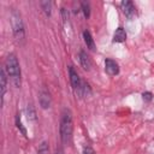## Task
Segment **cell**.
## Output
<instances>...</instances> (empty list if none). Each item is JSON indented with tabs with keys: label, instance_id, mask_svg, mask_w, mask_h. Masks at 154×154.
I'll return each mask as SVG.
<instances>
[{
	"label": "cell",
	"instance_id": "5b68a950",
	"mask_svg": "<svg viewBox=\"0 0 154 154\" xmlns=\"http://www.w3.org/2000/svg\"><path fill=\"white\" fill-rule=\"evenodd\" d=\"M69 76H70V82H71V85L75 90H79L81 88V78H79V75L77 73V71L73 69V66H69Z\"/></svg>",
	"mask_w": 154,
	"mask_h": 154
},
{
	"label": "cell",
	"instance_id": "4fadbf2b",
	"mask_svg": "<svg viewBox=\"0 0 154 154\" xmlns=\"http://www.w3.org/2000/svg\"><path fill=\"white\" fill-rule=\"evenodd\" d=\"M16 125H17L18 130H19L24 136H26V130H25V128H24V126H23V124H22L20 114H17V116H16Z\"/></svg>",
	"mask_w": 154,
	"mask_h": 154
},
{
	"label": "cell",
	"instance_id": "52a82bcc",
	"mask_svg": "<svg viewBox=\"0 0 154 154\" xmlns=\"http://www.w3.org/2000/svg\"><path fill=\"white\" fill-rule=\"evenodd\" d=\"M105 71L109 75V76H116L119 73V66L118 64L112 60V59H106L105 60Z\"/></svg>",
	"mask_w": 154,
	"mask_h": 154
},
{
	"label": "cell",
	"instance_id": "277c9868",
	"mask_svg": "<svg viewBox=\"0 0 154 154\" xmlns=\"http://www.w3.org/2000/svg\"><path fill=\"white\" fill-rule=\"evenodd\" d=\"M122 6V10H123V13L125 14V17H128L129 19H132L136 14V10H135V6L131 1L129 0H125V1H122L120 4Z\"/></svg>",
	"mask_w": 154,
	"mask_h": 154
},
{
	"label": "cell",
	"instance_id": "7c38bea8",
	"mask_svg": "<svg viewBox=\"0 0 154 154\" xmlns=\"http://www.w3.org/2000/svg\"><path fill=\"white\" fill-rule=\"evenodd\" d=\"M81 8H82V11L84 13V17L85 18H89V16H90V5H89V2L81 1Z\"/></svg>",
	"mask_w": 154,
	"mask_h": 154
},
{
	"label": "cell",
	"instance_id": "2e32d148",
	"mask_svg": "<svg viewBox=\"0 0 154 154\" xmlns=\"http://www.w3.org/2000/svg\"><path fill=\"white\" fill-rule=\"evenodd\" d=\"M83 154H95V152H94V149H93L91 147L87 146V147H84V149H83Z\"/></svg>",
	"mask_w": 154,
	"mask_h": 154
},
{
	"label": "cell",
	"instance_id": "9a60e30c",
	"mask_svg": "<svg viewBox=\"0 0 154 154\" xmlns=\"http://www.w3.org/2000/svg\"><path fill=\"white\" fill-rule=\"evenodd\" d=\"M142 97H143L144 101H150V100L153 99V94H152L150 91H144V93L142 94Z\"/></svg>",
	"mask_w": 154,
	"mask_h": 154
},
{
	"label": "cell",
	"instance_id": "e0dca14e",
	"mask_svg": "<svg viewBox=\"0 0 154 154\" xmlns=\"http://www.w3.org/2000/svg\"><path fill=\"white\" fill-rule=\"evenodd\" d=\"M55 154H64L63 148H61V147H57V149H55Z\"/></svg>",
	"mask_w": 154,
	"mask_h": 154
},
{
	"label": "cell",
	"instance_id": "30bf717a",
	"mask_svg": "<svg viewBox=\"0 0 154 154\" xmlns=\"http://www.w3.org/2000/svg\"><path fill=\"white\" fill-rule=\"evenodd\" d=\"M125 40H126V32L122 26H119L113 34V42L119 43V42H124Z\"/></svg>",
	"mask_w": 154,
	"mask_h": 154
},
{
	"label": "cell",
	"instance_id": "8fae6325",
	"mask_svg": "<svg viewBox=\"0 0 154 154\" xmlns=\"http://www.w3.org/2000/svg\"><path fill=\"white\" fill-rule=\"evenodd\" d=\"M83 38H84V42L87 45V47L90 49V51H95V43H94V40L90 35V32L88 30H84L83 31Z\"/></svg>",
	"mask_w": 154,
	"mask_h": 154
},
{
	"label": "cell",
	"instance_id": "5bb4252c",
	"mask_svg": "<svg viewBox=\"0 0 154 154\" xmlns=\"http://www.w3.org/2000/svg\"><path fill=\"white\" fill-rule=\"evenodd\" d=\"M40 5H41L42 10L45 11V13H46L47 16H49V14H51V8H52V4H51V1H41Z\"/></svg>",
	"mask_w": 154,
	"mask_h": 154
},
{
	"label": "cell",
	"instance_id": "8992f818",
	"mask_svg": "<svg viewBox=\"0 0 154 154\" xmlns=\"http://www.w3.org/2000/svg\"><path fill=\"white\" fill-rule=\"evenodd\" d=\"M0 88H1V93H0V96H1V105H4V97H5V94H6V89H7V73H6V70L5 67H1L0 70Z\"/></svg>",
	"mask_w": 154,
	"mask_h": 154
},
{
	"label": "cell",
	"instance_id": "9c48e42d",
	"mask_svg": "<svg viewBox=\"0 0 154 154\" xmlns=\"http://www.w3.org/2000/svg\"><path fill=\"white\" fill-rule=\"evenodd\" d=\"M79 61H81V65L84 70L89 71L90 70V66H91V63H90V59L88 57V54L84 52V51H81L79 52Z\"/></svg>",
	"mask_w": 154,
	"mask_h": 154
},
{
	"label": "cell",
	"instance_id": "6da1fadb",
	"mask_svg": "<svg viewBox=\"0 0 154 154\" xmlns=\"http://www.w3.org/2000/svg\"><path fill=\"white\" fill-rule=\"evenodd\" d=\"M5 70L16 88L20 87V66L14 54H8L5 60Z\"/></svg>",
	"mask_w": 154,
	"mask_h": 154
},
{
	"label": "cell",
	"instance_id": "3957f363",
	"mask_svg": "<svg viewBox=\"0 0 154 154\" xmlns=\"http://www.w3.org/2000/svg\"><path fill=\"white\" fill-rule=\"evenodd\" d=\"M11 23H12V29H13V35L17 41H20L25 36V30L23 25V20L20 18V14L17 11H13L11 14Z\"/></svg>",
	"mask_w": 154,
	"mask_h": 154
},
{
	"label": "cell",
	"instance_id": "7a4b0ae2",
	"mask_svg": "<svg viewBox=\"0 0 154 154\" xmlns=\"http://www.w3.org/2000/svg\"><path fill=\"white\" fill-rule=\"evenodd\" d=\"M73 130V123H72V113L70 109L65 108L61 114L60 119V138L63 143H69L71 141Z\"/></svg>",
	"mask_w": 154,
	"mask_h": 154
},
{
	"label": "cell",
	"instance_id": "ba28073f",
	"mask_svg": "<svg viewBox=\"0 0 154 154\" xmlns=\"http://www.w3.org/2000/svg\"><path fill=\"white\" fill-rule=\"evenodd\" d=\"M38 100H40V106H41L43 109L51 107V95H49V93H48L47 90L43 89V90L40 91V97H38Z\"/></svg>",
	"mask_w": 154,
	"mask_h": 154
}]
</instances>
